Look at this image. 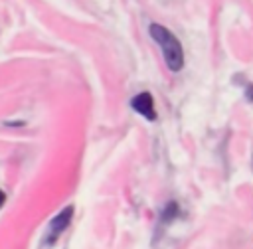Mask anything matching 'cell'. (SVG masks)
<instances>
[{
    "label": "cell",
    "instance_id": "obj_2",
    "mask_svg": "<svg viewBox=\"0 0 253 249\" xmlns=\"http://www.w3.org/2000/svg\"><path fill=\"white\" fill-rule=\"evenodd\" d=\"M130 107H132L138 115H142L144 119H148V121H154V119H156L154 101H152V95H150L148 91H142V93H138L136 97H132V99H130Z\"/></svg>",
    "mask_w": 253,
    "mask_h": 249
},
{
    "label": "cell",
    "instance_id": "obj_3",
    "mask_svg": "<svg viewBox=\"0 0 253 249\" xmlns=\"http://www.w3.org/2000/svg\"><path fill=\"white\" fill-rule=\"evenodd\" d=\"M71 217H73V206H67L65 209H61V211L49 221V231H47L49 243H53V241L57 239V235L71 223Z\"/></svg>",
    "mask_w": 253,
    "mask_h": 249
},
{
    "label": "cell",
    "instance_id": "obj_1",
    "mask_svg": "<svg viewBox=\"0 0 253 249\" xmlns=\"http://www.w3.org/2000/svg\"><path fill=\"white\" fill-rule=\"evenodd\" d=\"M148 32H150L152 40L160 45L168 69L170 71H180L184 67V49H182L180 40L168 28H164L160 24H150L148 26Z\"/></svg>",
    "mask_w": 253,
    "mask_h": 249
},
{
    "label": "cell",
    "instance_id": "obj_4",
    "mask_svg": "<svg viewBox=\"0 0 253 249\" xmlns=\"http://www.w3.org/2000/svg\"><path fill=\"white\" fill-rule=\"evenodd\" d=\"M4 200H6V194H4V192H2V190H0V208H2V206H4Z\"/></svg>",
    "mask_w": 253,
    "mask_h": 249
}]
</instances>
